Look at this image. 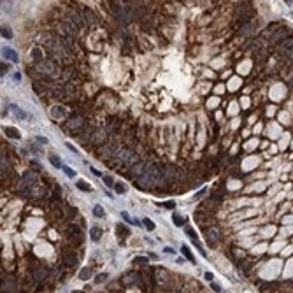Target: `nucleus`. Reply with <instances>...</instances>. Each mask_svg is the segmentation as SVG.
I'll return each mask as SVG.
<instances>
[{"label": "nucleus", "mask_w": 293, "mask_h": 293, "mask_svg": "<svg viewBox=\"0 0 293 293\" xmlns=\"http://www.w3.org/2000/svg\"><path fill=\"white\" fill-rule=\"evenodd\" d=\"M72 293H79V291H72Z\"/></svg>", "instance_id": "nucleus-38"}, {"label": "nucleus", "mask_w": 293, "mask_h": 293, "mask_svg": "<svg viewBox=\"0 0 293 293\" xmlns=\"http://www.w3.org/2000/svg\"><path fill=\"white\" fill-rule=\"evenodd\" d=\"M51 116L58 120V118H62V116H65V109H63V107H60V105L53 107V109H51Z\"/></svg>", "instance_id": "nucleus-11"}, {"label": "nucleus", "mask_w": 293, "mask_h": 293, "mask_svg": "<svg viewBox=\"0 0 293 293\" xmlns=\"http://www.w3.org/2000/svg\"><path fill=\"white\" fill-rule=\"evenodd\" d=\"M93 275V270L90 269V267H86V269H83V270L79 272V279H83V281H88L90 277Z\"/></svg>", "instance_id": "nucleus-9"}, {"label": "nucleus", "mask_w": 293, "mask_h": 293, "mask_svg": "<svg viewBox=\"0 0 293 293\" xmlns=\"http://www.w3.org/2000/svg\"><path fill=\"white\" fill-rule=\"evenodd\" d=\"M32 58H33L35 62H40V60H42V51H40L39 48H33L32 49Z\"/></svg>", "instance_id": "nucleus-16"}, {"label": "nucleus", "mask_w": 293, "mask_h": 293, "mask_svg": "<svg viewBox=\"0 0 293 293\" xmlns=\"http://www.w3.org/2000/svg\"><path fill=\"white\" fill-rule=\"evenodd\" d=\"M5 135L9 139H21V133L18 132V128H14V126H7V128H5Z\"/></svg>", "instance_id": "nucleus-4"}, {"label": "nucleus", "mask_w": 293, "mask_h": 293, "mask_svg": "<svg viewBox=\"0 0 293 293\" xmlns=\"http://www.w3.org/2000/svg\"><path fill=\"white\" fill-rule=\"evenodd\" d=\"M114 190L118 191V193H125V191H126V186H125L123 182H116V184H114Z\"/></svg>", "instance_id": "nucleus-24"}, {"label": "nucleus", "mask_w": 293, "mask_h": 293, "mask_svg": "<svg viewBox=\"0 0 293 293\" xmlns=\"http://www.w3.org/2000/svg\"><path fill=\"white\" fill-rule=\"evenodd\" d=\"M104 182H105L107 186H112V184H114V181H112V177H109V176H105V177H104Z\"/></svg>", "instance_id": "nucleus-28"}, {"label": "nucleus", "mask_w": 293, "mask_h": 293, "mask_svg": "<svg viewBox=\"0 0 293 293\" xmlns=\"http://www.w3.org/2000/svg\"><path fill=\"white\" fill-rule=\"evenodd\" d=\"M72 21H74L76 28H81V27H83V19H81V16H77V14H74V16H72Z\"/></svg>", "instance_id": "nucleus-22"}, {"label": "nucleus", "mask_w": 293, "mask_h": 293, "mask_svg": "<svg viewBox=\"0 0 293 293\" xmlns=\"http://www.w3.org/2000/svg\"><path fill=\"white\" fill-rule=\"evenodd\" d=\"M91 174H95V176H98V177H100V172H98L97 169H93V167H91Z\"/></svg>", "instance_id": "nucleus-35"}, {"label": "nucleus", "mask_w": 293, "mask_h": 293, "mask_svg": "<svg viewBox=\"0 0 293 293\" xmlns=\"http://www.w3.org/2000/svg\"><path fill=\"white\" fill-rule=\"evenodd\" d=\"M211 288H213L214 291H218V293L221 291V286H219V284H216V283H211Z\"/></svg>", "instance_id": "nucleus-29"}, {"label": "nucleus", "mask_w": 293, "mask_h": 293, "mask_svg": "<svg viewBox=\"0 0 293 293\" xmlns=\"http://www.w3.org/2000/svg\"><path fill=\"white\" fill-rule=\"evenodd\" d=\"M11 109H13V111L16 112V118H18V120H25V118H27V112H25V111H21L19 107H16V105H11Z\"/></svg>", "instance_id": "nucleus-14"}, {"label": "nucleus", "mask_w": 293, "mask_h": 293, "mask_svg": "<svg viewBox=\"0 0 293 293\" xmlns=\"http://www.w3.org/2000/svg\"><path fill=\"white\" fill-rule=\"evenodd\" d=\"M63 262H65V265H69V267H74L77 263V256L74 253H70V254H65L63 256Z\"/></svg>", "instance_id": "nucleus-6"}, {"label": "nucleus", "mask_w": 293, "mask_h": 293, "mask_svg": "<svg viewBox=\"0 0 293 293\" xmlns=\"http://www.w3.org/2000/svg\"><path fill=\"white\" fill-rule=\"evenodd\" d=\"M67 147H69V149H70V151H74V153H77V149L74 146H70V144H67Z\"/></svg>", "instance_id": "nucleus-37"}, {"label": "nucleus", "mask_w": 293, "mask_h": 293, "mask_svg": "<svg viewBox=\"0 0 293 293\" xmlns=\"http://www.w3.org/2000/svg\"><path fill=\"white\" fill-rule=\"evenodd\" d=\"M118 235H126L128 234V230H126V227H123V225H118Z\"/></svg>", "instance_id": "nucleus-27"}, {"label": "nucleus", "mask_w": 293, "mask_h": 293, "mask_svg": "<svg viewBox=\"0 0 293 293\" xmlns=\"http://www.w3.org/2000/svg\"><path fill=\"white\" fill-rule=\"evenodd\" d=\"M172 221L177 225V227H181V225H184V218L182 216H177V214H174L172 216Z\"/></svg>", "instance_id": "nucleus-21"}, {"label": "nucleus", "mask_w": 293, "mask_h": 293, "mask_svg": "<svg viewBox=\"0 0 293 293\" xmlns=\"http://www.w3.org/2000/svg\"><path fill=\"white\" fill-rule=\"evenodd\" d=\"M104 281H107V274H98L95 277V284H102Z\"/></svg>", "instance_id": "nucleus-25"}, {"label": "nucleus", "mask_w": 293, "mask_h": 293, "mask_svg": "<svg viewBox=\"0 0 293 293\" xmlns=\"http://www.w3.org/2000/svg\"><path fill=\"white\" fill-rule=\"evenodd\" d=\"M90 237L93 240H100V237H102V228L100 227H93L91 228V232H90Z\"/></svg>", "instance_id": "nucleus-10"}, {"label": "nucleus", "mask_w": 293, "mask_h": 293, "mask_svg": "<svg viewBox=\"0 0 293 293\" xmlns=\"http://www.w3.org/2000/svg\"><path fill=\"white\" fill-rule=\"evenodd\" d=\"M205 279H207V281H213V274H211V272H207V274H205Z\"/></svg>", "instance_id": "nucleus-34"}, {"label": "nucleus", "mask_w": 293, "mask_h": 293, "mask_svg": "<svg viewBox=\"0 0 293 293\" xmlns=\"http://www.w3.org/2000/svg\"><path fill=\"white\" fill-rule=\"evenodd\" d=\"M137 281H139V275L135 274V272H132V274L125 275L123 279H121V283H123V284H126V286H128L130 283H137Z\"/></svg>", "instance_id": "nucleus-7"}, {"label": "nucleus", "mask_w": 293, "mask_h": 293, "mask_svg": "<svg viewBox=\"0 0 293 293\" xmlns=\"http://www.w3.org/2000/svg\"><path fill=\"white\" fill-rule=\"evenodd\" d=\"M2 54H4L7 60H11V62H14V63H18L19 62V58H18V53L14 51V49H9V48H4L2 49Z\"/></svg>", "instance_id": "nucleus-2"}, {"label": "nucleus", "mask_w": 293, "mask_h": 293, "mask_svg": "<svg viewBox=\"0 0 293 293\" xmlns=\"http://www.w3.org/2000/svg\"><path fill=\"white\" fill-rule=\"evenodd\" d=\"M149 258H153V260H158V254H156V253H149Z\"/></svg>", "instance_id": "nucleus-36"}, {"label": "nucleus", "mask_w": 293, "mask_h": 293, "mask_svg": "<svg viewBox=\"0 0 293 293\" xmlns=\"http://www.w3.org/2000/svg\"><path fill=\"white\" fill-rule=\"evenodd\" d=\"M0 72H9V65H5V63H0Z\"/></svg>", "instance_id": "nucleus-30"}, {"label": "nucleus", "mask_w": 293, "mask_h": 293, "mask_svg": "<svg viewBox=\"0 0 293 293\" xmlns=\"http://www.w3.org/2000/svg\"><path fill=\"white\" fill-rule=\"evenodd\" d=\"M205 239H207L209 246H216L219 240V228H207L205 230Z\"/></svg>", "instance_id": "nucleus-1"}, {"label": "nucleus", "mask_w": 293, "mask_h": 293, "mask_svg": "<svg viewBox=\"0 0 293 293\" xmlns=\"http://www.w3.org/2000/svg\"><path fill=\"white\" fill-rule=\"evenodd\" d=\"M49 162H51V163H53L54 167H58V169L62 167V163H60V160H58V156H56V155H51V156H49Z\"/></svg>", "instance_id": "nucleus-23"}, {"label": "nucleus", "mask_w": 293, "mask_h": 293, "mask_svg": "<svg viewBox=\"0 0 293 293\" xmlns=\"http://www.w3.org/2000/svg\"><path fill=\"white\" fill-rule=\"evenodd\" d=\"M181 251H182V254L186 256V260H190L191 263H195V258H193V254L190 253V249H188L186 246H182V248H181Z\"/></svg>", "instance_id": "nucleus-17"}, {"label": "nucleus", "mask_w": 293, "mask_h": 293, "mask_svg": "<svg viewBox=\"0 0 293 293\" xmlns=\"http://www.w3.org/2000/svg\"><path fill=\"white\" fill-rule=\"evenodd\" d=\"M35 142H40V144L44 146V144H48V139H44V137H37V139H35Z\"/></svg>", "instance_id": "nucleus-31"}, {"label": "nucleus", "mask_w": 293, "mask_h": 293, "mask_svg": "<svg viewBox=\"0 0 293 293\" xmlns=\"http://www.w3.org/2000/svg\"><path fill=\"white\" fill-rule=\"evenodd\" d=\"M0 35L5 37V39H13V30L7 27H0Z\"/></svg>", "instance_id": "nucleus-13"}, {"label": "nucleus", "mask_w": 293, "mask_h": 293, "mask_svg": "<svg viewBox=\"0 0 293 293\" xmlns=\"http://www.w3.org/2000/svg\"><path fill=\"white\" fill-rule=\"evenodd\" d=\"M62 169H63V172L67 174V177H76V172H74L70 167H62Z\"/></svg>", "instance_id": "nucleus-26"}, {"label": "nucleus", "mask_w": 293, "mask_h": 293, "mask_svg": "<svg viewBox=\"0 0 293 293\" xmlns=\"http://www.w3.org/2000/svg\"><path fill=\"white\" fill-rule=\"evenodd\" d=\"M156 281H158V284H167L169 274H167L165 269H156Z\"/></svg>", "instance_id": "nucleus-3"}, {"label": "nucleus", "mask_w": 293, "mask_h": 293, "mask_svg": "<svg viewBox=\"0 0 293 293\" xmlns=\"http://www.w3.org/2000/svg\"><path fill=\"white\" fill-rule=\"evenodd\" d=\"M186 234H188V235L191 237V239H193V242H195V246H197V248H198L200 251H202V253H204V249L200 248V242H198V237H197L195 230H193V228H186Z\"/></svg>", "instance_id": "nucleus-8"}, {"label": "nucleus", "mask_w": 293, "mask_h": 293, "mask_svg": "<svg viewBox=\"0 0 293 293\" xmlns=\"http://www.w3.org/2000/svg\"><path fill=\"white\" fill-rule=\"evenodd\" d=\"M77 188H79L81 191H91V186H90L86 181H77Z\"/></svg>", "instance_id": "nucleus-18"}, {"label": "nucleus", "mask_w": 293, "mask_h": 293, "mask_svg": "<svg viewBox=\"0 0 293 293\" xmlns=\"http://www.w3.org/2000/svg\"><path fill=\"white\" fill-rule=\"evenodd\" d=\"M163 207H169V209H172L174 207V202H165V204H162Z\"/></svg>", "instance_id": "nucleus-33"}, {"label": "nucleus", "mask_w": 293, "mask_h": 293, "mask_svg": "<svg viewBox=\"0 0 293 293\" xmlns=\"http://www.w3.org/2000/svg\"><path fill=\"white\" fill-rule=\"evenodd\" d=\"M93 214L97 218H102L104 214H105V213H104V207H102V205H95V207H93Z\"/></svg>", "instance_id": "nucleus-19"}, {"label": "nucleus", "mask_w": 293, "mask_h": 293, "mask_svg": "<svg viewBox=\"0 0 293 293\" xmlns=\"http://www.w3.org/2000/svg\"><path fill=\"white\" fill-rule=\"evenodd\" d=\"M39 69L42 72H49V74H51V72H56V67H54L51 62H40Z\"/></svg>", "instance_id": "nucleus-5"}, {"label": "nucleus", "mask_w": 293, "mask_h": 293, "mask_svg": "<svg viewBox=\"0 0 293 293\" xmlns=\"http://www.w3.org/2000/svg\"><path fill=\"white\" fill-rule=\"evenodd\" d=\"M32 151L37 153V155H42V149H40V147H37V146H32Z\"/></svg>", "instance_id": "nucleus-32"}, {"label": "nucleus", "mask_w": 293, "mask_h": 293, "mask_svg": "<svg viewBox=\"0 0 293 293\" xmlns=\"http://www.w3.org/2000/svg\"><path fill=\"white\" fill-rule=\"evenodd\" d=\"M46 275H48V270H46V269H37V270L33 272V277H35L37 281H44Z\"/></svg>", "instance_id": "nucleus-12"}, {"label": "nucleus", "mask_w": 293, "mask_h": 293, "mask_svg": "<svg viewBox=\"0 0 293 293\" xmlns=\"http://www.w3.org/2000/svg\"><path fill=\"white\" fill-rule=\"evenodd\" d=\"M133 263H135V265H147V263H149V258H146V256H135V258H133Z\"/></svg>", "instance_id": "nucleus-15"}, {"label": "nucleus", "mask_w": 293, "mask_h": 293, "mask_svg": "<svg viewBox=\"0 0 293 293\" xmlns=\"http://www.w3.org/2000/svg\"><path fill=\"white\" fill-rule=\"evenodd\" d=\"M142 223H144V227L147 228V230L151 232V230H155V223L149 219V218H146V219H142Z\"/></svg>", "instance_id": "nucleus-20"}]
</instances>
